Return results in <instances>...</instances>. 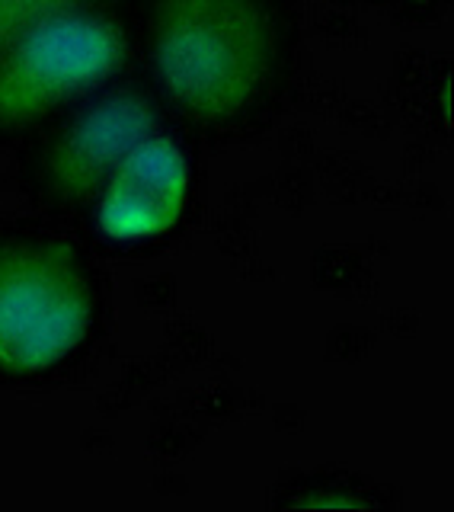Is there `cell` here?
<instances>
[{"label":"cell","mask_w":454,"mask_h":512,"mask_svg":"<svg viewBox=\"0 0 454 512\" xmlns=\"http://www.w3.org/2000/svg\"><path fill=\"white\" fill-rule=\"evenodd\" d=\"M125 29L103 7L45 16L0 48V135L48 119L109 84L125 64Z\"/></svg>","instance_id":"cell-3"},{"label":"cell","mask_w":454,"mask_h":512,"mask_svg":"<svg viewBox=\"0 0 454 512\" xmlns=\"http://www.w3.org/2000/svg\"><path fill=\"white\" fill-rule=\"evenodd\" d=\"M157 122L160 103L148 87H112L74 109V116L48 135L32 164V180L61 208L100 199L128 154L157 132Z\"/></svg>","instance_id":"cell-4"},{"label":"cell","mask_w":454,"mask_h":512,"mask_svg":"<svg viewBox=\"0 0 454 512\" xmlns=\"http://www.w3.org/2000/svg\"><path fill=\"white\" fill-rule=\"evenodd\" d=\"M13 36H16V26L10 23V16L0 10V48H4Z\"/></svg>","instance_id":"cell-7"},{"label":"cell","mask_w":454,"mask_h":512,"mask_svg":"<svg viewBox=\"0 0 454 512\" xmlns=\"http://www.w3.org/2000/svg\"><path fill=\"white\" fill-rule=\"evenodd\" d=\"M391 4H432V0H391Z\"/></svg>","instance_id":"cell-8"},{"label":"cell","mask_w":454,"mask_h":512,"mask_svg":"<svg viewBox=\"0 0 454 512\" xmlns=\"http://www.w3.org/2000/svg\"><path fill=\"white\" fill-rule=\"evenodd\" d=\"M96 288L68 244L45 237L0 240V368L42 372L87 340Z\"/></svg>","instance_id":"cell-2"},{"label":"cell","mask_w":454,"mask_h":512,"mask_svg":"<svg viewBox=\"0 0 454 512\" xmlns=\"http://www.w3.org/2000/svg\"><path fill=\"white\" fill-rule=\"evenodd\" d=\"M189 196V164L170 138L157 132L128 154L100 192L103 228L116 237L164 234L180 218Z\"/></svg>","instance_id":"cell-5"},{"label":"cell","mask_w":454,"mask_h":512,"mask_svg":"<svg viewBox=\"0 0 454 512\" xmlns=\"http://www.w3.org/2000/svg\"><path fill=\"white\" fill-rule=\"evenodd\" d=\"M141 26L151 93L199 132L250 125L295 71L288 0H144Z\"/></svg>","instance_id":"cell-1"},{"label":"cell","mask_w":454,"mask_h":512,"mask_svg":"<svg viewBox=\"0 0 454 512\" xmlns=\"http://www.w3.org/2000/svg\"><path fill=\"white\" fill-rule=\"evenodd\" d=\"M93 7H106V0H0V10L10 16L16 32L45 20V16L68 13V10H93Z\"/></svg>","instance_id":"cell-6"}]
</instances>
